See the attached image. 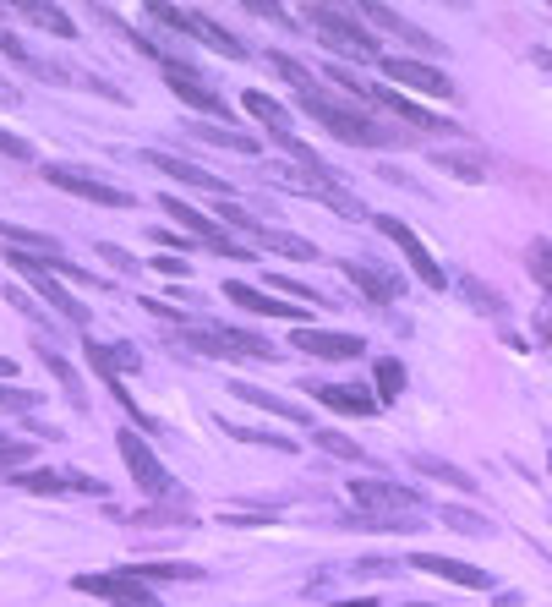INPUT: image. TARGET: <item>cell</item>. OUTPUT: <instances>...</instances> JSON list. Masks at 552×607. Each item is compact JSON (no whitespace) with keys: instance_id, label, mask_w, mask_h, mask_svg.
I'll use <instances>...</instances> for the list:
<instances>
[{"instance_id":"obj_46","label":"cell","mask_w":552,"mask_h":607,"mask_svg":"<svg viewBox=\"0 0 552 607\" xmlns=\"http://www.w3.org/2000/svg\"><path fill=\"white\" fill-rule=\"evenodd\" d=\"M0 378H17V361L11 356H0Z\"/></svg>"},{"instance_id":"obj_4","label":"cell","mask_w":552,"mask_h":607,"mask_svg":"<svg viewBox=\"0 0 552 607\" xmlns=\"http://www.w3.org/2000/svg\"><path fill=\"white\" fill-rule=\"evenodd\" d=\"M159 208H164V214H170V219H175V225H181L192 241H203L208 252H225V258H257V252H252V247H241V241L230 236V230H219L214 219L203 214V208L181 203V197H159Z\"/></svg>"},{"instance_id":"obj_35","label":"cell","mask_w":552,"mask_h":607,"mask_svg":"<svg viewBox=\"0 0 552 607\" xmlns=\"http://www.w3.org/2000/svg\"><path fill=\"white\" fill-rule=\"evenodd\" d=\"M33 350H39V361H44V367H50V372H55V378H61V383H66V394H72V400H77V372H72V367H66V361H61V356H55V345H50V340H39V345H33Z\"/></svg>"},{"instance_id":"obj_16","label":"cell","mask_w":552,"mask_h":607,"mask_svg":"<svg viewBox=\"0 0 552 607\" xmlns=\"http://www.w3.org/2000/svg\"><path fill=\"white\" fill-rule=\"evenodd\" d=\"M410 564L421 569V575H438V580H454V586H471V591H487L492 575L476 564H460V558H438V553H410Z\"/></svg>"},{"instance_id":"obj_12","label":"cell","mask_w":552,"mask_h":607,"mask_svg":"<svg viewBox=\"0 0 552 607\" xmlns=\"http://www.w3.org/2000/svg\"><path fill=\"white\" fill-rule=\"evenodd\" d=\"M6 263L17 268V274H28V285L44 296V307H50V312H61L66 323H88V307H82L77 296H66V285H61L55 274H44V268H39V263H28L22 252H6Z\"/></svg>"},{"instance_id":"obj_42","label":"cell","mask_w":552,"mask_h":607,"mask_svg":"<svg viewBox=\"0 0 552 607\" xmlns=\"http://www.w3.org/2000/svg\"><path fill=\"white\" fill-rule=\"evenodd\" d=\"M0 405H17V411H33V405H39V394H28V389H11V383H0Z\"/></svg>"},{"instance_id":"obj_26","label":"cell","mask_w":552,"mask_h":607,"mask_svg":"<svg viewBox=\"0 0 552 607\" xmlns=\"http://www.w3.org/2000/svg\"><path fill=\"white\" fill-rule=\"evenodd\" d=\"M22 17H28V22H39V28H50L55 33V39H77V28H72V17H66V11L61 6H44V0H22Z\"/></svg>"},{"instance_id":"obj_3","label":"cell","mask_w":552,"mask_h":607,"mask_svg":"<svg viewBox=\"0 0 552 607\" xmlns=\"http://www.w3.org/2000/svg\"><path fill=\"white\" fill-rule=\"evenodd\" d=\"M148 17L164 22V28H181V33H192L197 44H208V50H219V55H230V61H241L246 55V44L236 39V33H225L208 11H197V6H148Z\"/></svg>"},{"instance_id":"obj_36","label":"cell","mask_w":552,"mask_h":607,"mask_svg":"<svg viewBox=\"0 0 552 607\" xmlns=\"http://www.w3.org/2000/svg\"><path fill=\"white\" fill-rule=\"evenodd\" d=\"M225 433H230V438H241V443H268L274 454H296V443L279 438V433H252V427H230V422H225Z\"/></svg>"},{"instance_id":"obj_7","label":"cell","mask_w":552,"mask_h":607,"mask_svg":"<svg viewBox=\"0 0 552 607\" xmlns=\"http://www.w3.org/2000/svg\"><path fill=\"white\" fill-rule=\"evenodd\" d=\"M279 181L285 186H296V192H307V197H317V203H328L339 219H356L361 214V203L345 192V186L334 181L328 170H301V165H279Z\"/></svg>"},{"instance_id":"obj_28","label":"cell","mask_w":552,"mask_h":607,"mask_svg":"<svg viewBox=\"0 0 552 607\" xmlns=\"http://www.w3.org/2000/svg\"><path fill=\"white\" fill-rule=\"evenodd\" d=\"M350 531H421V515H345Z\"/></svg>"},{"instance_id":"obj_38","label":"cell","mask_w":552,"mask_h":607,"mask_svg":"<svg viewBox=\"0 0 552 607\" xmlns=\"http://www.w3.org/2000/svg\"><path fill=\"white\" fill-rule=\"evenodd\" d=\"M22 460H33V443L0 433V476H6V465H22Z\"/></svg>"},{"instance_id":"obj_48","label":"cell","mask_w":552,"mask_h":607,"mask_svg":"<svg viewBox=\"0 0 552 607\" xmlns=\"http://www.w3.org/2000/svg\"><path fill=\"white\" fill-rule=\"evenodd\" d=\"M334 607H378L372 597H356V602H334Z\"/></svg>"},{"instance_id":"obj_29","label":"cell","mask_w":552,"mask_h":607,"mask_svg":"<svg viewBox=\"0 0 552 607\" xmlns=\"http://www.w3.org/2000/svg\"><path fill=\"white\" fill-rule=\"evenodd\" d=\"M416 465L432 476V482H449V487H460V493H476V476H471V471H460V465L432 460V454H416Z\"/></svg>"},{"instance_id":"obj_22","label":"cell","mask_w":552,"mask_h":607,"mask_svg":"<svg viewBox=\"0 0 552 607\" xmlns=\"http://www.w3.org/2000/svg\"><path fill=\"white\" fill-rule=\"evenodd\" d=\"M252 241L263 252H279V258H290V263H317V247L307 236H290V230H268V225H257L252 230Z\"/></svg>"},{"instance_id":"obj_2","label":"cell","mask_w":552,"mask_h":607,"mask_svg":"<svg viewBox=\"0 0 552 607\" xmlns=\"http://www.w3.org/2000/svg\"><path fill=\"white\" fill-rule=\"evenodd\" d=\"M301 17H307V28L328 44V50L356 55V61H378V33H367V22H361L356 11L323 6V0H317V6H301Z\"/></svg>"},{"instance_id":"obj_19","label":"cell","mask_w":552,"mask_h":607,"mask_svg":"<svg viewBox=\"0 0 552 607\" xmlns=\"http://www.w3.org/2000/svg\"><path fill=\"white\" fill-rule=\"evenodd\" d=\"M296 350H307V356H323V361H356L361 345L356 334H334V329H301L296 334Z\"/></svg>"},{"instance_id":"obj_17","label":"cell","mask_w":552,"mask_h":607,"mask_svg":"<svg viewBox=\"0 0 552 607\" xmlns=\"http://www.w3.org/2000/svg\"><path fill=\"white\" fill-rule=\"evenodd\" d=\"M17 482L28 487V493H93V498H104V482H93V476H82V471H17Z\"/></svg>"},{"instance_id":"obj_43","label":"cell","mask_w":552,"mask_h":607,"mask_svg":"<svg viewBox=\"0 0 552 607\" xmlns=\"http://www.w3.org/2000/svg\"><path fill=\"white\" fill-rule=\"evenodd\" d=\"M246 11H252V17H268V22H279V28H290V11H285V6H268V0H252V6H246Z\"/></svg>"},{"instance_id":"obj_21","label":"cell","mask_w":552,"mask_h":607,"mask_svg":"<svg viewBox=\"0 0 552 607\" xmlns=\"http://www.w3.org/2000/svg\"><path fill=\"white\" fill-rule=\"evenodd\" d=\"M312 400L328 405V411H339V416H372L378 411V400H372L367 389H350V383H312Z\"/></svg>"},{"instance_id":"obj_39","label":"cell","mask_w":552,"mask_h":607,"mask_svg":"<svg viewBox=\"0 0 552 607\" xmlns=\"http://www.w3.org/2000/svg\"><path fill=\"white\" fill-rule=\"evenodd\" d=\"M268 285H274L279 296H296V307H301V301H323L312 285H296V279H285V274H268Z\"/></svg>"},{"instance_id":"obj_25","label":"cell","mask_w":552,"mask_h":607,"mask_svg":"<svg viewBox=\"0 0 552 607\" xmlns=\"http://www.w3.org/2000/svg\"><path fill=\"white\" fill-rule=\"evenodd\" d=\"M241 104H246V115H252V121H263L274 137H296V132H290V115H285V104H274L268 93H246Z\"/></svg>"},{"instance_id":"obj_6","label":"cell","mask_w":552,"mask_h":607,"mask_svg":"<svg viewBox=\"0 0 552 607\" xmlns=\"http://www.w3.org/2000/svg\"><path fill=\"white\" fill-rule=\"evenodd\" d=\"M44 181L61 186V192H72V197H82V203H93V208H137L132 192H121V186L99 181V175H88L77 165H44Z\"/></svg>"},{"instance_id":"obj_47","label":"cell","mask_w":552,"mask_h":607,"mask_svg":"<svg viewBox=\"0 0 552 607\" xmlns=\"http://www.w3.org/2000/svg\"><path fill=\"white\" fill-rule=\"evenodd\" d=\"M0 104H17V88L11 83H0Z\"/></svg>"},{"instance_id":"obj_1","label":"cell","mask_w":552,"mask_h":607,"mask_svg":"<svg viewBox=\"0 0 552 607\" xmlns=\"http://www.w3.org/2000/svg\"><path fill=\"white\" fill-rule=\"evenodd\" d=\"M296 99H301V110L312 115V121H323L334 137H345V143H389V126H378L367 115V104H356V99H334V93L323 88V77L312 72V83H301L296 88Z\"/></svg>"},{"instance_id":"obj_34","label":"cell","mask_w":552,"mask_h":607,"mask_svg":"<svg viewBox=\"0 0 552 607\" xmlns=\"http://www.w3.org/2000/svg\"><path fill=\"white\" fill-rule=\"evenodd\" d=\"M312 438H317V443H323V449H328V454H339V460H356V465H361V460H367V454H361V443H356V438H345V433H334V427H317V433H312Z\"/></svg>"},{"instance_id":"obj_32","label":"cell","mask_w":552,"mask_h":607,"mask_svg":"<svg viewBox=\"0 0 552 607\" xmlns=\"http://www.w3.org/2000/svg\"><path fill=\"white\" fill-rule=\"evenodd\" d=\"M203 143H219V148H236V154H257V137H246V132H225V126H208V121H197L192 126Z\"/></svg>"},{"instance_id":"obj_44","label":"cell","mask_w":552,"mask_h":607,"mask_svg":"<svg viewBox=\"0 0 552 607\" xmlns=\"http://www.w3.org/2000/svg\"><path fill=\"white\" fill-rule=\"evenodd\" d=\"M0 154L6 159H33V148L22 143V137H11V132H0Z\"/></svg>"},{"instance_id":"obj_31","label":"cell","mask_w":552,"mask_h":607,"mask_svg":"<svg viewBox=\"0 0 552 607\" xmlns=\"http://www.w3.org/2000/svg\"><path fill=\"white\" fill-rule=\"evenodd\" d=\"M121 575H132V580H197V569L192 564H126Z\"/></svg>"},{"instance_id":"obj_37","label":"cell","mask_w":552,"mask_h":607,"mask_svg":"<svg viewBox=\"0 0 552 607\" xmlns=\"http://www.w3.org/2000/svg\"><path fill=\"white\" fill-rule=\"evenodd\" d=\"M460 290H465V296H471V301H476V307H481V312H503V301H498V290H487V285H481V279H471V274H460Z\"/></svg>"},{"instance_id":"obj_24","label":"cell","mask_w":552,"mask_h":607,"mask_svg":"<svg viewBox=\"0 0 552 607\" xmlns=\"http://www.w3.org/2000/svg\"><path fill=\"white\" fill-rule=\"evenodd\" d=\"M214 345H219V356H252V361H274L279 356L268 340H257V334H246V329H214Z\"/></svg>"},{"instance_id":"obj_9","label":"cell","mask_w":552,"mask_h":607,"mask_svg":"<svg viewBox=\"0 0 552 607\" xmlns=\"http://www.w3.org/2000/svg\"><path fill=\"white\" fill-rule=\"evenodd\" d=\"M356 104H367V110H372V104H378V110H389L394 121L416 126V132H460V126H454V121H438V115H427V110H421V104H410L405 93H394V88H383V83H378V88L356 83Z\"/></svg>"},{"instance_id":"obj_10","label":"cell","mask_w":552,"mask_h":607,"mask_svg":"<svg viewBox=\"0 0 552 607\" xmlns=\"http://www.w3.org/2000/svg\"><path fill=\"white\" fill-rule=\"evenodd\" d=\"M72 586L88 591V597H99V602H110V607H164L143 580L121 575V569H115V575H77Z\"/></svg>"},{"instance_id":"obj_20","label":"cell","mask_w":552,"mask_h":607,"mask_svg":"<svg viewBox=\"0 0 552 607\" xmlns=\"http://www.w3.org/2000/svg\"><path fill=\"white\" fill-rule=\"evenodd\" d=\"M356 17H361V22H378V28H389V33H399V39H405L416 55H438V39H432V33H421L416 22H405L394 6H361Z\"/></svg>"},{"instance_id":"obj_45","label":"cell","mask_w":552,"mask_h":607,"mask_svg":"<svg viewBox=\"0 0 552 607\" xmlns=\"http://www.w3.org/2000/svg\"><path fill=\"white\" fill-rule=\"evenodd\" d=\"M154 268H159V274H181L186 279V263H175V258H154Z\"/></svg>"},{"instance_id":"obj_18","label":"cell","mask_w":552,"mask_h":607,"mask_svg":"<svg viewBox=\"0 0 552 607\" xmlns=\"http://www.w3.org/2000/svg\"><path fill=\"white\" fill-rule=\"evenodd\" d=\"M137 165H154L164 170L170 181H181V186H197V192H230L219 175H208V170H197V165H186V159H175V154H159V148H148V154H137Z\"/></svg>"},{"instance_id":"obj_23","label":"cell","mask_w":552,"mask_h":607,"mask_svg":"<svg viewBox=\"0 0 552 607\" xmlns=\"http://www.w3.org/2000/svg\"><path fill=\"white\" fill-rule=\"evenodd\" d=\"M225 301H236V307H246V312H263V318H290V323L301 318L296 301H274V296H263V290H252V285H225Z\"/></svg>"},{"instance_id":"obj_14","label":"cell","mask_w":552,"mask_h":607,"mask_svg":"<svg viewBox=\"0 0 552 607\" xmlns=\"http://www.w3.org/2000/svg\"><path fill=\"white\" fill-rule=\"evenodd\" d=\"M350 504L361 509V515H399V509H416V493L399 482H367V476H350Z\"/></svg>"},{"instance_id":"obj_40","label":"cell","mask_w":552,"mask_h":607,"mask_svg":"<svg viewBox=\"0 0 552 607\" xmlns=\"http://www.w3.org/2000/svg\"><path fill=\"white\" fill-rule=\"evenodd\" d=\"M525 263H531V274H536V285H552V263H547V241H536V247H531V258H525Z\"/></svg>"},{"instance_id":"obj_13","label":"cell","mask_w":552,"mask_h":607,"mask_svg":"<svg viewBox=\"0 0 552 607\" xmlns=\"http://www.w3.org/2000/svg\"><path fill=\"white\" fill-rule=\"evenodd\" d=\"M378 66H383V77H394L399 88L432 93V99H454V83L438 72V66H427V61H405V55H378ZM399 88H394V93H399Z\"/></svg>"},{"instance_id":"obj_27","label":"cell","mask_w":552,"mask_h":607,"mask_svg":"<svg viewBox=\"0 0 552 607\" xmlns=\"http://www.w3.org/2000/svg\"><path fill=\"white\" fill-rule=\"evenodd\" d=\"M236 394L246 405H263V411L285 416V422H307V411H301L296 400H285V394H268V389H252V383H236Z\"/></svg>"},{"instance_id":"obj_30","label":"cell","mask_w":552,"mask_h":607,"mask_svg":"<svg viewBox=\"0 0 552 607\" xmlns=\"http://www.w3.org/2000/svg\"><path fill=\"white\" fill-rule=\"evenodd\" d=\"M372 378H378V394H372V400H399V394H405V367H399L394 356H383L378 367H372Z\"/></svg>"},{"instance_id":"obj_11","label":"cell","mask_w":552,"mask_h":607,"mask_svg":"<svg viewBox=\"0 0 552 607\" xmlns=\"http://www.w3.org/2000/svg\"><path fill=\"white\" fill-rule=\"evenodd\" d=\"M164 88L170 93H181L192 110H203V115H225L230 121V104H225V93H219L214 83H203V72L197 66H186V61H170L164 66Z\"/></svg>"},{"instance_id":"obj_49","label":"cell","mask_w":552,"mask_h":607,"mask_svg":"<svg viewBox=\"0 0 552 607\" xmlns=\"http://www.w3.org/2000/svg\"><path fill=\"white\" fill-rule=\"evenodd\" d=\"M416 607H427V602H416Z\"/></svg>"},{"instance_id":"obj_15","label":"cell","mask_w":552,"mask_h":607,"mask_svg":"<svg viewBox=\"0 0 552 607\" xmlns=\"http://www.w3.org/2000/svg\"><path fill=\"white\" fill-rule=\"evenodd\" d=\"M339 268H345V279H350V285H356L367 301H378V307H389L394 296H405V285H399L394 274H383V268H372V263H361V258H345Z\"/></svg>"},{"instance_id":"obj_5","label":"cell","mask_w":552,"mask_h":607,"mask_svg":"<svg viewBox=\"0 0 552 607\" xmlns=\"http://www.w3.org/2000/svg\"><path fill=\"white\" fill-rule=\"evenodd\" d=\"M372 225H378L383 236H389L394 247L405 252L410 274H416V279H421V285H427V290H443V285H449V274H443V263L432 258V252H427V241H421L416 230L405 225V219H394V214H378V219H372Z\"/></svg>"},{"instance_id":"obj_33","label":"cell","mask_w":552,"mask_h":607,"mask_svg":"<svg viewBox=\"0 0 552 607\" xmlns=\"http://www.w3.org/2000/svg\"><path fill=\"white\" fill-rule=\"evenodd\" d=\"M438 165L449 175H460V181H487V159H471V154H438Z\"/></svg>"},{"instance_id":"obj_41","label":"cell","mask_w":552,"mask_h":607,"mask_svg":"<svg viewBox=\"0 0 552 607\" xmlns=\"http://www.w3.org/2000/svg\"><path fill=\"white\" fill-rule=\"evenodd\" d=\"M443 520H449L454 531H471V536H487V520H471V509H443Z\"/></svg>"},{"instance_id":"obj_8","label":"cell","mask_w":552,"mask_h":607,"mask_svg":"<svg viewBox=\"0 0 552 607\" xmlns=\"http://www.w3.org/2000/svg\"><path fill=\"white\" fill-rule=\"evenodd\" d=\"M115 443H121V460H126V471H132V482L143 487L148 498H175V482H170V471H164V465L154 460V449H148V443L137 438L132 427H126V433L115 438Z\"/></svg>"}]
</instances>
